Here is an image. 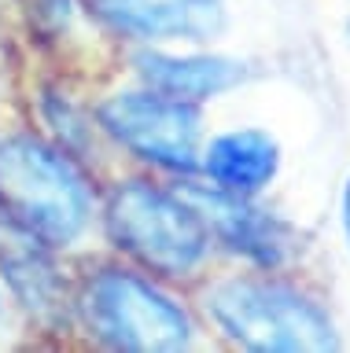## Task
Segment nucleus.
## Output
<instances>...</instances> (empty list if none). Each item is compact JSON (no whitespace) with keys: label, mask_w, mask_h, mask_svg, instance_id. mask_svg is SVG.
Here are the masks:
<instances>
[{"label":"nucleus","mask_w":350,"mask_h":353,"mask_svg":"<svg viewBox=\"0 0 350 353\" xmlns=\"http://www.w3.org/2000/svg\"><path fill=\"white\" fill-rule=\"evenodd\" d=\"M0 210L45 247H67L85 232L93 192L63 151L34 137L0 140Z\"/></svg>","instance_id":"nucleus-1"},{"label":"nucleus","mask_w":350,"mask_h":353,"mask_svg":"<svg viewBox=\"0 0 350 353\" xmlns=\"http://www.w3.org/2000/svg\"><path fill=\"white\" fill-rule=\"evenodd\" d=\"M206 309L229 339L258 353H324L339 346L324 309L284 283L225 280L206 294Z\"/></svg>","instance_id":"nucleus-2"},{"label":"nucleus","mask_w":350,"mask_h":353,"mask_svg":"<svg viewBox=\"0 0 350 353\" xmlns=\"http://www.w3.org/2000/svg\"><path fill=\"white\" fill-rule=\"evenodd\" d=\"M107 232L126 254L162 276L192 272L211 247V228L200 210L148 181H126L111 192Z\"/></svg>","instance_id":"nucleus-3"},{"label":"nucleus","mask_w":350,"mask_h":353,"mask_svg":"<svg viewBox=\"0 0 350 353\" xmlns=\"http://www.w3.org/2000/svg\"><path fill=\"white\" fill-rule=\"evenodd\" d=\"M81 316L93 335L115 350L173 353L184 350L192 339L184 309L159 287L122 269H107L85 283Z\"/></svg>","instance_id":"nucleus-4"},{"label":"nucleus","mask_w":350,"mask_h":353,"mask_svg":"<svg viewBox=\"0 0 350 353\" xmlns=\"http://www.w3.org/2000/svg\"><path fill=\"white\" fill-rule=\"evenodd\" d=\"M100 125L140 159L188 170L200 154V110L166 92H118L100 107Z\"/></svg>","instance_id":"nucleus-5"},{"label":"nucleus","mask_w":350,"mask_h":353,"mask_svg":"<svg viewBox=\"0 0 350 353\" xmlns=\"http://www.w3.org/2000/svg\"><path fill=\"white\" fill-rule=\"evenodd\" d=\"M192 199L200 203L195 210L203 214L206 228L229 250L244 254V258L258 261V265H280L291 254V232L273 214L251 206L247 195H233V192H222V188H211V192H195Z\"/></svg>","instance_id":"nucleus-6"},{"label":"nucleus","mask_w":350,"mask_h":353,"mask_svg":"<svg viewBox=\"0 0 350 353\" xmlns=\"http://www.w3.org/2000/svg\"><path fill=\"white\" fill-rule=\"evenodd\" d=\"M96 11L122 33L144 41H206L222 30V0H93Z\"/></svg>","instance_id":"nucleus-7"},{"label":"nucleus","mask_w":350,"mask_h":353,"mask_svg":"<svg viewBox=\"0 0 350 353\" xmlns=\"http://www.w3.org/2000/svg\"><path fill=\"white\" fill-rule=\"evenodd\" d=\"M277 162H280L277 140L262 129L222 132L203 151L206 176L214 181V188L233 195H255L258 188H266L277 173Z\"/></svg>","instance_id":"nucleus-8"},{"label":"nucleus","mask_w":350,"mask_h":353,"mask_svg":"<svg viewBox=\"0 0 350 353\" xmlns=\"http://www.w3.org/2000/svg\"><path fill=\"white\" fill-rule=\"evenodd\" d=\"M137 70L144 74V81L155 92L188 99H211L225 88H233L244 81V63L222 59V55H166V52H140L137 55Z\"/></svg>","instance_id":"nucleus-9"},{"label":"nucleus","mask_w":350,"mask_h":353,"mask_svg":"<svg viewBox=\"0 0 350 353\" xmlns=\"http://www.w3.org/2000/svg\"><path fill=\"white\" fill-rule=\"evenodd\" d=\"M343 232H347V247H350V181L343 188Z\"/></svg>","instance_id":"nucleus-10"}]
</instances>
